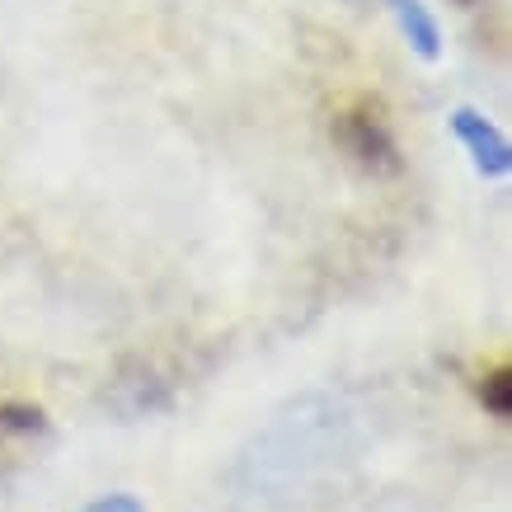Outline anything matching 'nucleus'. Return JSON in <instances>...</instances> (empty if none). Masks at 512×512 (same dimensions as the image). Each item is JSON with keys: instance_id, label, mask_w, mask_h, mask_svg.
<instances>
[{"instance_id": "obj_1", "label": "nucleus", "mask_w": 512, "mask_h": 512, "mask_svg": "<svg viewBox=\"0 0 512 512\" xmlns=\"http://www.w3.org/2000/svg\"><path fill=\"white\" fill-rule=\"evenodd\" d=\"M334 141L343 146V156L362 165L367 174H395L400 170V146L390 132V118L381 109V99H353L348 109L334 118Z\"/></svg>"}, {"instance_id": "obj_2", "label": "nucleus", "mask_w": 512, "mask_h": 512, "mask_svg": "<svg viewBox=\"0 0 512 512\" xmlns=\"http://www.w3.org/2000/svg\"><path fill=\"white\" fill-rule=\"evenodd\" d=\"M451 132H456V141L466 146L470 165H475L484 179H503V174L512 170L508 137H503L480 109H451Z\"/></svg>"}, {"instance_id": "obj_3", "label": "nucleus", "mask_w": 512, "mask_h": 512, "mask_svg": "<svg viewBox=\"0 0 512 512\" xmlns=\"http://www.w3.org/2000/svg\"><path fill=\"white\" fill-rule=\"evenodd\" d=\"M47 437V414L38 404L5 400L0 404V461H24Z\"/></svg>"}, {"instance_id": "obj_4", "label": "nucleus", "mask_w": 512, "mask_h": 512, "mask_svg": "<svg viewBox=\"0 0 512 512\" xmlns=\"http://www.w3.org/2000/svg\"><path fill=\"white\" fill-rule=\"evenodd\" d=\"M400 33L409 38V47L419 52L423 62H437L442 57V33H437V19L428 15V5L423 0H386Z\"/></svg>"}, {"instance_id": "obj_5", "label": "nucleus", "mask_w": 512, "mask_h": 512, "mask_svg": "<svg viewBox=\"0 0 512 512\" xmlns=\"http://www.w3.org/2000/svg\"><path fill=\"white\" fill-rule=\"evenodd\" d=\"M475 395H480V404L494 419H512V367L508 362H503V367H489V372L480 376Z\"/></svg>"}, {"instance_id": "obj_6", "label": "nucleus", "mask_w": 512, "mask_h": 512, "mask_svg": "<svg viewBox=\"0 0 512 512\" xmlns=\"http://www.w3.org/2000/svg\"><path fill=\"white\" fill-rule=\"evenodd\" d=\"M85 512H146L132 494H109V498H94Z\"/></svg>"}, {"instance_id": "obj_7", "label": "nucleus", "mask_w": 512, "mask_h": 512, "mask_svg": "<svg viewBox=\"0 0 512 512\" xmlns=\"http://www.w3.org/2000/svg\"><path fill=\"white\" fill-rule=\"evenodd\" d=\"M456 5H475V0H456Z\"/></svg>"}]
</instances>
